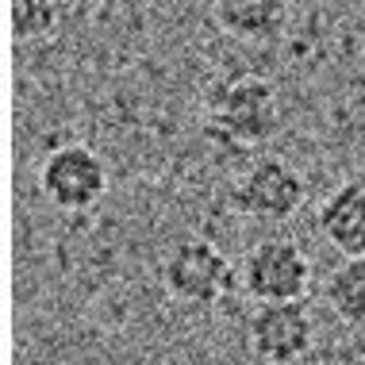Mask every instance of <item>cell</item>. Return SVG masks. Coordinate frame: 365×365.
<instances>
[{
  "label": "cell",
  "instance_id": "obj_9",
  "mask_svg": "<svg viewBox=\"0 0 365 365\" xmlns=\"http://www.w3.org/2000/svg\"><path fill=\"white\" fill-rule=\"evenodd\" d=\"M327 308L346 327L365 331V258H346L327 277Z\"/></svg>",
  "mask_w": 365,
  "mask_h": 365
},
{
  "label": "cell",
  "instance_id": "obj_7",
  "mask_svg": "<svg viewBox=\"0 0 365 365\" xmlns=\"http://www.w3.org/2000/svg\"><path fill=\"white\" fill-rule=\"evenodd\" d=\"M319 235L342 258H365V181H342L319 204Z\"/></svg>",
  "mask_w": 365,
  "mask_h": 365
},
{
  "label": "cell",
  "instance_id": "obj_2",
  "mask_svg": "<svg viewBox=\"0 0 365 365\" xmlns=\"http://www.w3.org/2000/svg\"><path fill=\"white\" fill-rule=\"evenodd\" d=\"M239 284V269L212 239L189 235L162 258V289L185 308H220Z\"/></svg>",
  "mask_w": 365,
  "mask_h": 365
},
{
  "label": "cell",
  "instance_id": "obj_8",
  "mask_svg": "<svg viewBox=\"0 0 365 365\" xmlns=\"http://www.w3.org/2000/svg\"><path fill=\"white\" fill-rule=\"evenodd\" d=\"M212 16L239 43H269L289 24V0H215Z\"/></svg>",
  "mask_w": 365,
  "mask_h": 365
},
{
  "label": "cell",
  "instance_id": "obj_10",
  "mask_svg": "<svg viewBox=\"0 0 365 365\" xmlns=\"http://www.w3.org/2000/svg\"><path fill=\"white\" fill-rule=\"evenodd\" d=\"M62 24V0H12L16 43H43Z\"/></svg>",
  "mask_w": 365,
  "mask_h": 365
},
{
  "label": "cell",
  "instance_id": "obj_11",
  "mask_svg": "<svg viewBox=\"0 0 365 365\" xmlns=\"http://www.w3.org/2000/svg\"><path fill=\"white\" fill-rule=\"evenodd\" d=\"M350 365H365V354H358V358H354Z\"/></svg>",
  "mask_w": 365,
  "mask_h": 365
},
{
  "label": "cell",
  "instance_id": "obj_3",
  "mask_svg": "<svg viewBox=\"0 0 365 365\" xmlns=\"http://www.w3.org/2000/svg\"><path fill=\"white\" fill-rule=\"evenodd\" d=\"M304 173L273 154L254 158L231 185V208L250 223H289L304 208Z\"/></svg>",
  "mask_w": 365,
  "mask_h": 365
},
{
  "label": "cell",
  "instance_id": "obj_6",
  "mask_svg": "<svg viewBox=\"0 0 365 365\" xmlns=\"http://www.w3.org/2000/svg\"><path fill=\"white\" fill-rule=\"evenodd\" d=\"M246 346L262 365H296L315 346V319L304 300L258 304L246 319Z\"/></svg>",
  "mask_w": 365,
  "mask_h": 365
},
{
  "label": "cell",
  "instance_id": "obj_4",
  "mask_svg": "<svg viewBox=\"0 0 365 365\" xmlns=\"http://www.w3.org/2000/svg\"><path fill=\"white\" fill-rule=\"evenodd\" d=\"M239 289L254 304H292L312 289V258L296 239H262L242 254Z\"/></svg>",
  "mask_w": 365,
  "mask_h": 365
},
{
  "label": "cell",
  "instance_id": "obj_1",
  "mask_svg": "<svg viewBox=\"0 0 365 365\" xmlns=\"http://www.w3.org/2000/svg\"><path fill=\"white\" fill-rule=\"evenodd\" d=\"M200 131L204 139H212L215 146H231V150L269 143L281 131V101L273 81L258 73L215 77L204 88Z\"/></svg>",
  "mask_w": 365,
  "mask_h": 365
},
{
  "label": "cell",
  "instance_id": "obj_5",
  "mask_svg": "<svg viewBox=\"0 0 365 365\" xmlns=\"http://www.w3.org/2000/svg\"><path fill=\"white\" fill-rule=\"evenodd\" d=\"M108 181H112V177H108L104 158L85 143L54 146V150L43 158V165H38V189H43L46 200L66 215L93 212L96 204L104 200Z\"/></svg>",
  "mask_w": 365,
  "mask_h": 365
}]
</instances>
